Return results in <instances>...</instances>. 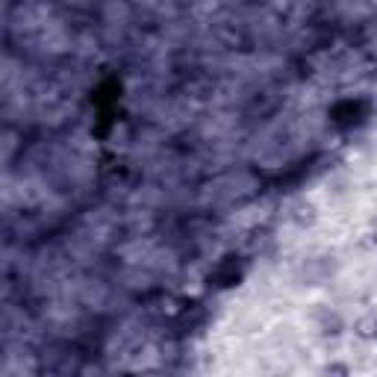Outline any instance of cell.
<instances>
[{
  "mask_svg": "<svg viewBox=\"0 0 377 377\" xmlns=\"http://www.w3.org/2000/svg\"><path fill=\"white\" fill-rule=\"evenodd\" d=\"M354 333L360 336L363 342H372V339H377V315H374V313H369V315H363V319H356V324H354Z\"/></svg>",
  "mask_w": 377,
  "mask_h": 377,
  "instance_id": "1",
  "label": "cell"
},
{
  "mask_svg": "<svg viewBox=\"0 0 377 377\" xmlns=\"http://www.w3.org/2000/svg\"><path fill=\"white\" fill-rule=\"evenodd\" d=\"M289 218L297 224V227H310L315 221V210H313V204H297L295 210L289 212Z\"/></svg>",
  "mask_w": 377,
  "mask_h": 377,
  "instance_id": "2",
  "label": "cell"
}]
</instances>
